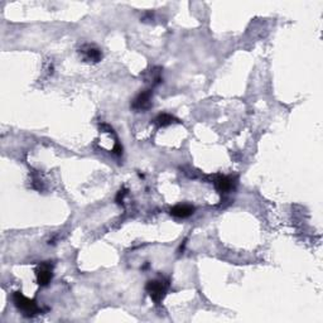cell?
<instances>
[{"mask_svg":"<svg viewBox=\"0 0 323 323\" xmlns=\"http://www.w3.org/2000/svg\"><path fill=\"white\" fill-rule=\"evenodd\" d=\"M36 278L37 283H38L41 287H46L51 283L53 278V265L49 261H43V263L39 264L36 269Z\"/></svg>","mask_w":323,"mask_h":323,"instance_id":"3","label":"cell"},{"mask_svg":"<svg viewBox=\"0 0 323 323\" xmlns=\"http://www.w3.org/2000/svg\"><path fill=\"white\" fill-rule=\"evenodd\" d=\"M213 186L220 193H229L231 189H234V178L228 177V176H216L213 178Z\"/></svg>","mask_w":323,"mask_h":323,"instance_id":"5","label":"cell"},{"mask_svg":"<svg viewBox=\"0 0 323 323\" xmlns=\"http://www.w3.org/2000/svg\"><path fill=\"white\" fill-rule=\"evenodd\" d=\"M13 302H14V306L17 307L18 311L22 312L27 317H33L41 312V308L36 303V301L27 298L22 292H15L13 294Z\"/></svg>","mask_w":323,"mask_h":323,"instance_id":"1","label":"cell"},{"mask_svg":"<svg viewBox=\"0 0 323 323\" xmlns=\"http://www.w3.org/2000/svg\"><path fill=\"white\" fill-rule=\"evenodd\" d=\"M168 288H169V283L168 280L159 278V279H153L149 280L145 285V290L149 294V297L152 298L157 304L161 303L163 298L165 297L168 292Z\"/></svg>","mask_w":323,"mask_h":323,"instance_id":"2","label":"cell"},{"mask_svg":"<svg viewBox=\"0 0 323 323\" xmlns=\"http://www.w3.org/2000/svg\"><path fill=\"white\" fill-rule=\"evenodd\" d=\"M154 122H156L158 127L165 128V127H169V125L173 124V122H180V121H178L175 116L169 115V114H159V115L154 119Z\"/></svg>","mask_w":323,"mask_h":323,"instance_id":"8","label":"cell"},{"mask_svg":"<svg viewBox=\"0 0 323 323\" xmlns=\"http://www.w3.org/2000/svg\"><path fill=\"white\" fill-rule=\"evenodd\" d=\"M152 97H153V91L152 90H144L135 96L132 103V108L137 111H145L152 108Z\"/></svg>","mask_w":323,"mask_h":323,"instance_id":"4","label":"cell"},{"mask_svg":"<svg viewBox=\"0 0 323 323\" xmlns=\"http://www.w3.org/2000/svg\"><path fill=\"white\" fill-rule=\"evenodd\" d=\"M170 215L177 218H187L194 213V207L191 205H176L175 207L170 208Z\"/></svg>","mask_w":323,"mask_h":323,"instance_id":"7","label":"cell"},{"mask_svg":"<svg viewBox=\"0 0 323 323\" xmlns=\"http://www.w3.org/2000/svg\"><path fill=\"white\" fill-rule=\"evenodd\" d=\"M80 52L84 55V58L89 62H98L103 58V53L93 44H85L80 48Z\"/></svg>","mask_w":323,"mask_h":323,"instance_id":"6","label":"cell"}]
</instances>
